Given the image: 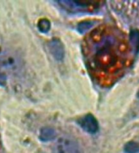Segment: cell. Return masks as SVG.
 <instances>
[{
	"label": "cell",
	"mask_w": 139,
	"mask_h": 153,
	"mask_svg": "<svg viewBox=\"0 0 139 153\" xmlns=\"http://www.w3.org/2000/svg\"><path fill=\"white\" fill-rule=\"evenodd\" d=\"M83 51L87 67L102 86L114 85L130 67L134 51L122 30L112 25H102L86 36Z\"/></svg>",
	"instance_id": "1"
},
{
	"label": "cell",
	"mask_w": 139,
	"mask_h": 153,
	"mask_svg": "<svg viewBox=\"0 0 139 153\" xmlns=\"http://www.w3.org/2000/svg\"><path fill=\"white\" fill-rule=\"evenodd\" d=\"M23 66L20 56L12 51L0 52V68L10 73H18Z\"/></svg>",
	"instance_id": "2"
},
{
	"label": "cell",
	"mask_w": 139,
	"mask_h": 153,
	"mask_svg": "<svg viewBox=\"0 0 139 153\" xmlns=\"http://www.w3.org/2000/svg\"><path fill=\"white\" fill-rule=\"evenodd\" d=\"M55 153H81L77 142L70 136L63 135L57 139L55 145Z\"/></svg>",
	"instance_id": "3"
},
{
	"label": "cell",
	"mask_w": 139,
	"mask_h": 153,
	"mask_svg": "<svg viewBox=\"0 0 139 153\" xmlns=\"http://www.w3.org/2000/svg\"><path fill=\"white\" fill-rule=\"evenodd\" d=\"M58 3L60 4L63 7L72 11L93 10L95 7H97L99 4L98 2H81V1H59Z\"/></svg>",
	"instance_id": "4"
},
{
	"label": "cell",
	"mask_w": 139,
	"mask_h": 153,
	"mask_svg": "<svg viewBox=\"0 0 139 153\" xmlns=\"http://www.w3.org/2000/svg\"><path fill=\"white\" fill-rule=\"evenodd\" d=\"M78 123L80 125L83 130H85L86 132L89 134H95L98 130V124L91 114H88L81 118L78 121Z\"/></svg>",
	"instance_id": "5"
},
{
	"label": "cell",
	"mask_w": 139,
	"mask_h": 153,
	"mask_svg": "<svg viewBox=\"0 0 139 153\" xmlns=\"http://www.w3.org/2000/svg\"><path fill=\"white\" fill-rule=\"evenodd\" d=\"M48 47L50 53L52 54L55 59L59 61L63 60L64 57V48L60 40L57 38H54L49 42Z\"/></svg>",
	"instance_id": "6"
},
{
	"label": "cell",
	"mask_w": 139,
	"mask_h": 153,
	"mask_svg": "<svg viewBox=\"0 0 139 153\" xmlns=\"http://www.w3.org/2000/svg\"><path fill=\"white\" fill-rule=\"evenodd\" d=\"M55 137V131L51 127H43L40 131L39 138L42 142L51 141Z\"/></svg>",
	"instance_id": "7"
},
{
	"label": "cell",
	"mask_w": 139,
	"mask_h": 153,
	"mask_svg": "<svg viewBox=\"0 0 139 153\" xmlns=\"http://www.w3.org/2000/svg\"><path fill=\"white\" fill-rule=\"evenodd\" d=\"M129 42L132 46L134 53H138L139 52V31L138 30H133L130 33L129 37Z\"/></svg>",
	"instance_id": "8"
},
{
	"label": "cell",
	"mask_w": 139,
	"mask_h": 153,
	"mask_svg": "<svg viewBox=\"0 0 139 153\" xmlns=\"http://www.w3.org/2000/svg\"><path fill=\"white\" fill-rule=\"evenodd\" d=\"M39 31L43 33H47L50 30V22L47 19H41L38 23Z\"/></svg>",
	"instance_id": "9"
},
{
	"label": "cell",
	"mask_w": 139,
	"mask_h": 153,
	"mask_svg": "<svg viewBox=\"0 0 139 153\" xmlns=\"http://www.w3.org/2000/svg\"><path fill=\"white\" fill-rule=\"evenodd\" d=\"M124 151L126 153H138L139 152V144L134 142H130L124 147Z\"/></svg>",
	"instance_id": "10"
},
{
	"label": "cell",
	"mask_w": 139,
	"mask_h": 153,
	"mask_svg": "<svg viewBox=\"0 0 139 153\" xmlns=\"http://www.w3.org/2000/svg\"><path fill=\"white\" fill-rule=\"evenodd\" d=\"M92 25H93V23L90 22V21H83V22L78 25L77 30L80 33L86 32L92 26Z\"/></svg>",
	"instance_id": "11"
},
{
	"label": "cell",
	"mask_w": 139,
	"mask_h": 153,
	"mask_svg": "<svg viewBox=\"0 0 139 153\" xmlns=\"http://www.w3.org/2000/svg\"><path fill=\"white\" fill-rule=\"evenodd\" d=\"M6 83V76L0 72V85H4Z\"/></svg>",
	"instance_id": "12"
},
{
	"label": "cell",
	"mask_w": 139,
	"mask_h": 153,
	"mask_svg": "<svg viewBox=\"0 0 139 153\" xmlns=\"http://www.w3.org/2000/svg\"><path fill=\"white\" fill-rule=\"evenodd\" d=\"M138 95H139V93H138Z\"/></svg>",
	"instance_id": "13"
}]
</instances>
